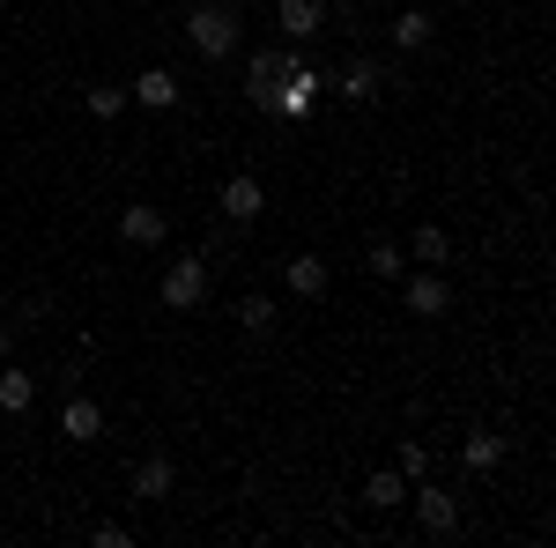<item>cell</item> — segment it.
I'll return each instance as SVG.
<instances>
[{
	"label": "cell",
	"instance_id": "1",
	"mask_svg": "<svg viewBox=\"0 0 556 548\" xmlns=\"http://www.w3.org/2000/svg\"><path fill=\"white\" fill-rule=\"evenodd\" d=\"M186 38H193V52H201V60H230V52H238V38H245V30H238V8H193V15H186Z\"/></svg>",
	"mask_w": 556,
	"mask_h": 548
},
{
	"label": "cell",
	"instance_id": "2",
	"mask_svg": "<svg viewBox=\"0 0 556 548\" xmlns=\"http://www.w3.org/2000/svg\"><path fill=\"white\" fill-rule=\"evenodd\" d=\"M156 296L172 304V311H201L208 304V253H186L164 267V282H156Z\"/></svg>",
	"mask_w": 556,
	"mask_h": 548
},
{
	"label": "cell",
	"instance_id": "3",
	"mask_svg": "<svg viewBox=\"0 0 556 548\" xmlns=\"http://www.w3.org/2000/svg\"><path fill=\"white\" fill-rule=\"evenodd\" d=\"M282 75H290V52L260 44L253 60H245V104H253V112H275V97H282Z\"/></svg>",
	"mask_w": 556,
	"mask_h": 548
},
{
	"label": "cell",
	"instance_id": "4",
	"mask_svg": "<svg viewBox=\"0 0 556 548\" xmlns=\"http://www.w3.org/2000/svg\"><path fill=\"white\" fill-rule=\"evenodd\" d=\"M401 304H408L416 319H438V311H453V282H445V267H424V275H408Z\"/></svg>",
	"mask_w": 556,
	"mask_h": 548
},
{
	"label": "cell",
	"instance_id": "5",
	"mask_svg": "<svg viewBox=\"0 0 556 548\" xmlns=\"http://www.w3.org/2000/svg\"><path fill=\"white\" fill-rule=\"evenodd\" d=\"M275 30L290 44L319 38V30H327V0H275Z\"/></svg>",
	"mask_w": 556,
	"mask_h": 548
},
{
	"label": "cell",
	"instance_id": "6",
	"mask_svg": "<svg viewBox=\"0 0 556 548\" xmlns=\"http://www.w3.org/2000/svg\"><path fill=\"white\" fill-rule=\"evenodd\" d=\"M215 208L230 215V222H253L267 208V186H260L253 170H238V178H223V193H215Z\"/></svg>",
	"mask_w": 556,
	"mask_h": 548
},
{
	"label": "cell",
	"instance_id": "7",
	"mask_svg": "<svg viewBox=\"0 0 556 548\" xmlns=\"http://www.w3.org/2000/svg\"><path fill=\"white\" fill-rule=\"evenodd\" d=\"M119 238L149 253V245H164V238H172V215H164V208H149V201H134V208L119 215Z\"/></svg>",
	"mask_w": 556,
	"mask_h": 548
},
{
	"label": "cell",
	"instance_id": "8",
	"mask_svg": "<svg viewBox=\"0 0 556 548\" xmlns=\"http://www.w3.org/2000/svg\"><path fill=\"white\" fill-rule=\"evenodd\" d=\"M334 89H342L349 104H371V97H379V89H386V67H379V60H371V52H356V60H349L342 75H334Z\"/></svg>",
	"mask_w": 556,
	"mask_h": 548
},
{
	"label": "cell",
	"instance_id": "9",
	"mask_svg": "<svg viewBox=\"0 0 556 548\" xmlns=\"http://www.w3.org/2000/svg\"><path fill=\"white\" fill-rule=\"evenodd\" d=\"M127 97H134V104H149V112H172V104H178V75H172V67H141V75L127 82Z\"/></svg>",
	"mask_w": 556,
	"mask_h": 548
},
{
	"label": "cell",
	"instance_id": "10",
	"mask_svg": "<svg viewBox=\"0 0 556 548\" xmlns=\"http://www.w3.org/2000/svg\"><path fill=\"white\" fill-rule=\"evenodd\" d=\"M408 505L424 519V534H453V526H460V505H453L445 489H408Z\"/></svg>",
	"mask_w": 556,
	"mask_h": 548
},
{
	"label": "cell",
	"instance_id": "11",
	"mask_svg": "<svg viewBox=\"0 0 556 548\" xmlns=\"http://www.w3.org/2000/svg\"><path fill=\"white\" fill-rule=\"evenodd\" d=\"M172 489H178V467L164 460V453H156V460H141V467H134V497H141V505H164Z\"/></svg>",
	"mask_w": 556,
	"mask_h": 548
},
{
	"label": "cell",
	"instance_id": "12",
	"mask_svg": "<svg viewBox=\"0 0 556 548\" xmlns=\"http://www.w3.org/2000/svg\"><path fill=\"white\" fill-rule=\"evenodd\" d=\"M60 430H67V437H75V445H89V437H104V408H97V400H83V393H75V400H67V408H60Z\"/></svg>",
	"mask_w": 556,
	"mask_h": 548
},
{
	"label": "cell",
	"instance_id": "13",
	"mask_svg": "<svg viewBox=\"0 0 556 548\" xmlns=\"http://www.w3.org/2000/svg\"><path fill=\"white\" fill-rule=\"evenodd\" d=\"M282 282H290L298 296H327V282H334V275H327V259H319V253H298L290 267H282Z\"/></svg>",
	"mask_w": 556,
	"mask_h": 548
},
{
	"label": "cell",
	"instance_id": "14",
	"mask_svg": "<svg viewBox=\"0 0 556 548\" xmlns=\"http://www.w3.org/2000/svg\"><path fill=\"white\" fill-rule=\"evenodd\" d=\"M364 505H371V511H393V505H408V474H401V467H379V474L364 482Z\"/></svg>",
	"mask_w": 556,
	"mask_h": 548
},
{
	"label": "cell",
	"instance_id": "15",
	"mask_svg": "<svg viewBox=\"0 0 556 548\" xmlns=\"http://www.w3.org/2000/svg\"><path fill=\"white\" fill-rule=\"evenodd\" d=\"M408 259H424V267H445V259H453V238H445L438 222H424V230L408 238Z\"/></svg>",
	"mask_w": 556,
	"mask_h": 548
},
{
	"label": "cell",
	"instance_id": "16",
	"mask_svg": "<svg viewBox=\"0 0 556 548\" xmlns=\"http://www.w3.org/2000/svg\"><path fill=\"white\" fill-rule=\"evenodd\" d=\"M38 400V379L30 371H0V416H23Z\"/></svg>",
	"mask_w": 556,
	"mask_h": 548
},
{
	"label": "cell",
	"instance_id": "17",
	"mask_svg": "<svg viewBox=\"0 0 556 548\" xmlns=\"http://www.w3.org/2000/svg\"><path fill=\"white\" fill-rule=\"evenodd\" d=\"M430 38H438V23H430L424 8H408V15H401V23H393V44H401V52H424Z\"/></svg>",
	"mask_w": 556,
	"mask_h": 548
},
{
	"label": "cell",
	"instance_id": "18",
	"mask_svg": "<svg viewBox=\"0 0 556 548\" xmlns=\"http://www.w3.org/2000/svg\"><path fill=\"white\" fill-rule=\"evenodd\" d=\"M460 460H468V467H475V474H490V467L505 460V437H490V430H475L468 445H460Z\"/></svg>",
	"mask_w": 556,
	"mask_h": 548
},
{
	"label": "cell",
	"instance_id": "19",
	"mask_svg": "<svg viewBox=\"0 0 556 548\" xmlns=\"http://www.w3.org/2000/svg\"><path fill=\"white\" fill-rule=\"evenodd\" d=\"M371 275H379V282H401V275H408V253H401V245H371Z\"/></svg>",
	"mask_w": 556,
	"mask_h": 548
},
{
	"label": "cell",
	"instance_id": "20",
	"mask_svg": "<svg viewBox=\"0 0 556 548\" xmlns=\"http://www.w3.org/2000/svg\"><path fill=\"white\" fill-rule=\"evenodd\" d=\"M127 104H134V97H127V89H112V82H97V89H89V112H97V119H119Z\"/></svg>",
	"mask_w": 556,
	"mask_h": 548
},
{
	"label": "cell",
	"instance_id": "21",
	"mask_svg": "<svg viewBox=\"0 0 556 548\" xmlns=\"http://www.w3.org/2000/svg\"><path fill=\"white\" fill-rule=\"evenodd\" d=\"M238 327H245V334H267V327H275V304H267V296H245V304H238Z\"/></svg>",
	"mask_w": 556,
	"mask_h": 548
},
{
	"label": "cell",
	"instance_id": "22",
	"mask_svg": "<svg viewBox=\"0 0 556 548\" xmlns=\"http://www.w3.org/2000/svg\"><path fill=\"white\" fill-rule=\"evenodd\" d=\"M401 474H408V482H424V474H430V453H424V445H401Z\"/></svg>",
	"mask_w": 556,
	"mask_h": 548
},
{
	"label": "cell",
	"instance_id": "23",
	"mask_svg": "<svg viewBox=\"0 0 556 548\" xmlns=\"http://www.w3.org/2000/svg\"><path fill=\"white\" fill-rule=\"evenodd\" d=\"M0 364H8V319H0Z\"/></svg>",
	"mask_w": 556,
	"mask_h": 548
}]
</instances>
